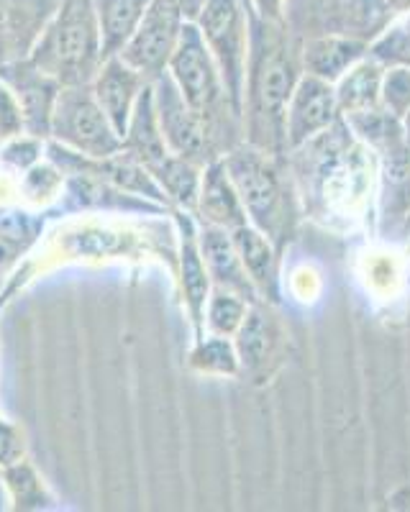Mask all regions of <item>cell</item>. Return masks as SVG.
Here are the masks:
<instances>
[{"instance_id": "cell-1", "label": "cell", "mask_w": 410, "mask_h": 512, "mask_svg": "<svg viewBox=\"0 0 410 512\" xmlns=\"http://www.w3.org/2000/svg\"><path fill=\"white\" fill-rule=\"evenodd\" d=\"M305 218L336 233L375 223L380 157L344 118L285 154Z\"/></svg>"}, {"instance_id": "cell-2", "label": "cell", "mask_w": 410, "mask_h": 512, "mask_svg": "<svg viewBox=\"0 0 410 512\" xmlns=\"http://www.w3.org/2000/svg\"><path fill=\"white\" fill-rule=\"evenodd\" d=\"M252 16V44L244 85V141L262 152L285 157V113L295 85L303 77L300 47L287 24H270Z\"/></svg>"}, {"instance_id": "cell-3", "label": "cell", "mask_w": 410, "mask_h": 512, "mask_svg": "<svg viewBox=\"0 0 410 512\" xmlns=\"http://www.w3.org/2000/svg\"><path fill=\"white\" fill-rule=\"evenodd\" d=\"M221 159L244 203L249 223L285 254L303 218L285 157L262 152L249 141H241Z\"/></svg>"}, {"instance_id": "cell-4", "label": "cell", "mask_w": 410, "mask_h": 512, "mask_svg": "<svg viewBox=\"0 0 410 512\" xmlns=\"http://www.w3.org/2000/svg\"><path fill=\"white\" fill-rule=\"evenodd\" d=\"M167 72L175 80L185 103L203 118L221 157L244 141L241 113L236 111L229 93L223 88L216 59L205 47L195 21H185V26H182L180 41H177V49L172 54Z\"/></svg>"}, {"instance_id": "cell-5", "label": "cell", "mask_w": 410, "mask_h": 512, "mask_svg": "<svg viewBox=\"0 0 410 512\" xmlns=\"http://www.w3.org/2000/svg\"><path fill=\"white\" fill-rule=\"evenodd\" d=\"M29 62L62 88L90 85L106 62L93 0H62Z\"/></svg>"}, {"instance_id": "cell-6", "label": "cell", "mask_w": 410, "mask_h": 512, "mask_svg": "<svg viewBox=\"0 0 410 512\" xmlns=\"http://www.w3.org/2000/svg\"><path fill=\"white\" fill-rule=\"evenodd\" d=\"M195 24H198L205 47L216 59L223 88L229 93L236 111L241 113L249 44H252V16H249L246 0H205Z\"/></svg>"}, {"instance_id": "cell-7", "label": "cell", "mask_w": 410, "mask_h": 512, "mask_svg": "<svg viewBox=\"0 0 410 512\" xmlns=\"http://www.w3.org/2000/svg\"><path fill=\"white\" fill-rule=\"evenodd\" d=\"M49 139L90 159L123 152V139L98 105L90 85H67L59 90Z\"/></svg>"}, {"instance_id": "cell-8", "label": "cell", "mask_w": 410, "mask_h": 512, "mask_svg": "<svg viewBox=\"0 0 410 512\" xmlns=\"http://www.w3.org/2000/svg\"><path fill=\"white\" fill-rule=\"evenodd\" d=\"M152 88L159 128H162V136L167 146H170V152L198 164V167H205V164L221 159V152H218L211 131L203 123V118L185 103L170 72H164L159 80H154Z\"/></svg>"}, {"instance_id": "cell-9", "label": "cell", "mask_w": 410, "mask_h": 512, "mask_svg": "<svg viewBox=\"0 0 410 512\" xmlns=\"http://www.w3.org/2000/svg\"><path fill=\"white\" fill-rule=\"evenodd\" d=\"M239 356V377L254 384H267L277 374L287 349L285 320L277 313V305L267 300H254L246 310L244 323L234 336Z\"/></svg>"}, {"instance_id": "cell-10", "label": "cell", "mask_w": 410, "mask_h": 512, "mask_svg": "<svg viewBox=\"0 0 410 512\" xmlns=\"http://www.w3.org/2000/svg\"><path fill=\"white\" fill-rule=\"evenodd\" d=\"M185 21L188 18L182 16L170 0H152V6L141 18L139 29L126 41V47L118 52V57L129 67H134L139 75L147 77L149 82L159 80L170 67Z\"/></svg>"}, {"instance_id": "cell-11", "label": "cell", "mask_w": 410, "mask_h": 512, "mask_svg": "<svg viewBox=\"0 0 410 512\" xmlns=\"http://www.w3.org/2000/svg\"><path fill=\"white\" fill-rule=\"evenodd\" d=\"M170 216L172 223H175L177 236V282H180L182 303H185V310H188L195 338H200L205 333L203 315L205 303L211 297L213 282L208 269H205L203 254H200L198 221H195V216L180 208H172Z\"/></svg>"}, {"instance_id": "cell-12", "label": "cell", "mask_w": 410, "mask_h": 512, "mask_svg": "<svg viewBox=\"0 0 410 512\" xmlns=\"http://www.w3.org/2000/svg\"><path fill=\"white\" fill-rule=\"evenodd\" d=\"M341 118L336 103V88L321 77L305 75L295 85L285 113V146L298 149L313 136L323 134Z\"/></svg>"}, {"instance_id": "cell-13", "label": "cell", "mask_w": 410, "mask_h": 512, "mask_svg": "<svg viewBox=\"0 0 410 512\" xmlns=\"http://www.w3.org/2000/svg\"><path fill=\"white\" fill-rule=\"evenodd\" d=\"M0 80L6 82L8 88L13 90V95H16L21 116H24L26 134L49 141L54 105H57L62 85L54 77L36 70L29 59L0 67Z\"/></svg>"}, {"instance_id": "cell-14", "label": "cell", "mask_w": 410, "mask_h": 512, "mask_svg": "<svg viewBox=\"0 0 410 512\" xmlns=\"http://www.w3.org/2000/svg\"><path fill=\"white\" fill-rule=\"evenodd\" d=\"M62 0H0V67L24 62Z\"/></svg>"}, {"instance_id": "cell-15", "label": "cell", "mask_w": 410, "mask_h": 512, "mask_svg": "<svg viewBox=\"0 0 410 512\" xmlns=\"http://www.w3.org/2000/svg\"><path fill=\"white\" fill-rule=\"evenodd\" d=\"M377 157H380V175H377L375 223L382 236L390 239L410 210V144L400 141Z\"/></svg>"}, {"instance_id": "cell-16", "label": "cell", "mask_w": 410, "mask_h": 512, "mask_svg": "<svg viewBox=\"0 0 410 512\" xmlns=\"http://www.w3.org/2000/svg\"><path fill=\"white\" fill-rule=\"evenodd\" d=\"M147 85H152V82L144 75H139L134 67H129L118 54L100 64L98 75L90 82L95 100H98V105L103 108V113H106L108 121H111V126L116 128L121 139L126 136L136 100H139L141 90L147 88Z\"/></svg>"}, {"instance_id": "cell-17", "label": "cell", "mask_w": 410, "mask_h": 512, "mask_svg": "<svg viewBox=\"0 0 410 512\" xmlns=\"http://www.w3.org/2000/svg\"><path fill=\"white\" fill-rule=\"evenodd\" d=\"M236 251L241 256L249 280L257 290L259 300H267L272 305L282 303V251L264 236L252 223L234 228L231 231Z\"/></svg>"}, {"instance_id": "cell-18", "label": "cell", "mask_w": 410, "mask_h": 512, "mask_svg": "<svg viewBox=\"0 0 410 512\" xmlns=\"http://www.w3.org/2000/svg\"><path fill=\"white\" fill-rule=\"evenodd\" d=\"M369 52V41L359 39L352 34H336V31H326V34L311 36L303 41L300 47V59H303L305 75L321 77V80L336 82L352 70L354 64L362 62Z\"/></svg>"}, {"instance_id": "cell-19", "label": "cell", "mask_w": 410, "mask_h": 512, "mask_svg": "<svg viewBox=\"0 0 410 512\" xmlns=\"http://www.w3.org/2000/svg\"><path fill=\"white\" fill-rule=\"evenodd\" d=\"M198 244L205 269L211 274L213 287L239 292L249 303L259 300L257 290H254L252 280H249V274H246L244 264H241V256L236 251L234 239H231V231L208 226V223H198Z\"/></svg>"}, {"instance_id": "cell-20", "label": "cell", "mask_w": 410, "mask_h": 512, "mask_svg": "<svg viewBox=\"0 0 410 512\" xmlns=\"http://www.w3.org/2000/svg\"><path fill=\"white\" fill-rule=\"evenodd\" d=\"M193 216L198 223L226 228V231H234V228L249 223L239 192H236L229 172L223 167V159H216V162L203 167Z\"/></svg>"}, {"instance_id": "cell-21", "label": "cell", "mask_w": 410, "mask_h": 512, "mask_svg": "<svg viewBox=\"0 0 410 512\" xmlns=\"http://www.w3.org/2000/svg\"><path fill=\"white\" fill-rule=\"evenodd\" d=\"M405 262L408 256L398 246H367L357 264V277L364 292L377 303H393L405 287Z\"/></svg>"}, {"instance_id": "cell-22", "label": "cell", "mask_w": 410, "mask_h": 512, "mask_svg": "<svg viewBox=\"0 0 410 512\" xmlns=\"http://www.w3.org/2000/svg\"><path fill=\"white\" fill-rule=\"evenodd\" d=\"M123 152L131 154V157H134L136 162L144 164L149 172L172 154L170 146H167V141H164L162 136V128H159L152 85H147V88L141 90L139 100H136L129 128H126V136H123Z\"/></svg>"}, {"instance_id": "cell-23", "label": "cell", "mask_w": 410, "mask_h": 512, "mask_svg": "<svg viewBox=\"0 0 410 512\" xmlns=\"http://www.w3.org/2000/svg\"><path fill=\"white\" fill-rule=\"evenodd\" d=\"M382 75L385 67L372 57H364L336 82V103L341 118L382 108Z\"/></svg>"}, {"instance_id": "cell-24", "label": "cell", "mask_w": 410, "mask_h": 512, "mask_svg": "<svg viewBox=\"0 0 410 512\" xmlns=\"http://www.w3.org/2000/svg\"><path fill=\"white\" fill-rule=\"evenodd\" d=\"M95 16L103 41V57H116L126 41L139 29L141 18L152 6V0H93Z\"/></svg>"}, {"instance_id": "cell-25", "label": "cell", "mask_w": 410, "mask_h": 512, "mask_svg": "<svg viewBox=\"0 0 410 512\" xmlns=\"http://www.w3.org/2000/svg\"><path fill=\"white\" fill-rule=\"evenodd\" d=\"M344 13V31L372 41L390 21L410 11V0H336Z\"/></svg>"}, {"instance_id": "cell-26", "label": "cell", "mask_w": 410, "mask_h": 512, "mask_svg": "<svg viewBox=\"0 0 410 512\" xmlns=\"http://www.w3.org/2000/svg\"><path fill=\"white\" fill-rule=\"evenodd\" d=\"M0 479L6 484L11 510L34 512V510H54V497L39 472L29 459H21L16 464H8L0 469Z\"/></svg>"}, {"instance_id": "cell-27", "label": "cell", "mask_w": 410, "mask_h": 512, "mask_svg": "<svg viewBox=\"0 0 410 512\" xmlns=\"http://www.w3.org/2000/svg\"><path fill=\"white\" fill-rule=\"evenodd\" d=\"M200 175H203V167L188 162V159L177 157V154H170V157L152 169V177L157 180V185L162 187L164 195H167V203H170L172 208L188 210V213H195Z\"/></svg>"}, {"instance_id": "cell-28", "label": "cell", "mask_w": 410, "mask_h": 512, "mask_svg": "<svg viewBox=\"0 0 410 512\" xmlns=\"http://www.w3.org/2000/svg\"><path fill=\"white\" fill-rule=\"evenodd\" d=\"M188 364L193 372L205 374V377H239L241 374L234 338L216 336V333H203L195 338Z\"/></svg>"}, {"instance_id": "cell-29", "label": "cell", "mask_w": 410, "mask_h": 512, "mask_svg": "<svg viewBox=\"0 0 410 512\" xmlns=\"http://www.w3.org/2000/svg\"><path fill=\"white\" fill-rule=\"evenodd\" d=\"M18 190H21V205L29 208H49L57 200H62L65 192V172L57 167L49 157L41 159L24 175H18Z\"/></svg>"}, {"instance_id": "cell-30", "label": "cell", "mask_w": 410, "mask_h": 512, "mask_svg": "<svg viewBox=\"0 0 410 512\" xmlns=\"http://www.w3.org/2000/svg\"><path fill=\"white\" fill-rule=\"evenodd\" d=\"M249 300L241 297L239 292L223 290V287H213L208 303H205L203 326L205 333H216V336L234 338L239 326L244 323L246 310H249Z\"/></svg>"}, {"instance_id": "cell-31", "label": "cell", "mask_w": 410, "mask_h": 512, "mask_svg": "<svg viewBox=\"0 0 410 512\" xmlns=\"http://www.w3.org/2000/svg\"><path fill=\"white\" fill-rule=\"evenodd\" d=\"M367 57L382 67H410V11L385 26L369 41Z\"/></svg>"}, {"instance_id": "cell-32", "label": "cell", "mask_w": 410, "mask_h": 512, "mask_svg": "<svg viewBox=\"0 0 410 512\" xmlns=\"http://www.w3.org/2000/svg\"><path fill=\"white\" fill-rule=\"evenodd\" d=\"M47 157V141L31 134H18L0 144V164L16 175H24L26 169L39 164Z\"/></svg>"}, {"instance_id": "cell-33", "label": "cell", "mask_w": 410, "mask_h": 512, "mask_svg": "<svg viewBox=\"0 0 410 512\" xmlns=\"http://www.w3.org/2000/svg\"><path fill=\"white\" fill-rule=\"evenodd\" d=\"M323 292L321 272L313 264H298L290 269V274L282 272V297L290 295V300L303 305L316 303Z\"/></svg>"}, {"instance_id": "cell-34", "label": "cell", "mask_w": 410, "mask_h": 512, "mask_svg": "<svg viewBox=\"0 0 410 512\" xmlns=\"http://www.w3.org/2000/svg\"><path fill=\"white\" fill-rule=\"evenodd\" d=\"M382 105L403 121L405 113L410 111V67H385Z\"/></svg>"}, {"instance_id": "cell-35", "label": "cell", "mask_w": 410, "mask_h": 512, "mask_svg": "<svg viewBox=\"0 0 410 512\" xmlns=\"http://www.w3.org/2000/svg\"><path fill=\"white\" fill-rule=\"evenodd\" d=\"M18 134H26L24 116H21V108H18L13 90L0 80V144Z\"/></svg>"}, {"instance_id": "cell-36", "label": "cell", "mask_w": 410, "mask_h": 512, "mask_svg": "<svg viewBox=\"0 0 410 512\" xmlns=\"http://www.w3.org/2000/svg\"><path fill=\"white\" fill-rule=\"evenodd\" d=\"M26 459V436L21 425L0 418V469Z\"/></svg>"}, {"instance_id": "cell-37", "label": "cell", "mask_w": 410, "mask_h": 512, "mask_svg": "<svg viewBox=\"0 0 410 512\" xmlns=\"http://www.w3.org/2000/svg\"><path fill=\"white\" fill-rule=\"evenodd\" d=\"M249 11L270 24H287V0H246Z\"/></svg>"}, {"instance_id": "cell-38", "label": "cell", "mask_w": 410, "mask_h": 512, "mask_svg": "<svg viewBox=\"0 0 410 512\" xmlns=\"http://www.w3.org/2000/svg\"><path fill=\"white\" fill-rule=\"evenodd\" d=\"M393 239H395V246H398V249L410 259V210L405 213L403 221H400L398 231L393 233Z\"/></svg>"}, {"instance_id": "cell-39", "label": "cell", "mask_w": 410, "mask_h": 512, "mask_svg": "<svg viewBox=\"0 0 410 512\" xmlns=\"http://www.w3.org/2000/svg\"><path fill=\"white\" fill-rule=\"evenodd\" d=\"M170 3L182 13V16L188 18V21H195L200 13V8L205 6V0H170Z\"/></svg>"}, {"instance_id": "cell-40", "label": "cell", "mask_w": 410, "mask_h": 512, "mask_svg": "<svg viewBox=\"0 0 410 512\" xmlns=\"http://www.w3.org/2000/svg\"><path fill=\"white\" fill-rule=\"evenodd\" d=\"M403 131H405V141L410 144V111L405 113V118H403Z\"/></svg>"}]
</instances>
